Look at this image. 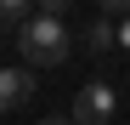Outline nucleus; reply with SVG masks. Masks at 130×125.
I'll return each instance as SVG.
<instances>
[{"label": "nucleus", "instance_id": "f257e3e1", "mask_svg": "<svg viewBox=\"0 0 130 125\" xmlns=\"http://www.w3.org/2000/svg\"><path fill=\"white\" fill-rule=\"evenodd\" d=\"M17 51L28 57V68H57L68 62V23L51 11H34L23 29H17Z\"/></svg>", "mask_w": 130, "mask_h": 125}, {"label": "nucleus", "instance_id": "f03ea898", "mask_svg": "<svg viewBox=\"0 0 130 125\" xmlns=\"http://www.w3.org/2000/svg\"><path fill=\"white\" fill-rule=\"evenodd\" d=\"M113 108H119V97H113V85H102V80H91V85H79V97H74V125H107L113 119Z\"/></svg>", "mask_w": 130, "mask_h": 125}, {"label": "nucleus", "instance_id": "7ed1b4c3", "mask_svg": "<svg viewBox=\"0 0 130 125\" xmlns=\"http://www.w3.org/2000/svg\"><path fill=\"white\" fill-rule=\"evenodd\" d=\"M23 102H34V74L28 68H0V114H17Z\"/></svg>", "mask_w": 130, "mask_h": 125}, {"label": "nucleus", "instance_id": "20e7f679", "mask_svg": "<svg viewBox=\"0 0 130 125\" xmlns=\"http://www.w3.org/2000/svg\"><path fill=\"white\" fill-rule=\"evenodd\" d=\"M113 40H119V29H113V23H107V11L96 17V23H91V29H85V46H91V51H107V46H113Z\"/></svg>", "mask_w": 130, "mask_h": 125}, {"label": "nucleus", "instance_id": "39448f33", "mask_svg": "<svg viewBox=\"0 0 130 125\" xmlns=\"http://www.w3.org/2000/svg\"><path fill=\"white\" fill-rule=\"evenodd\" d=\"M28 6H34V0H0V17H6V23H28V17H34Z\"/></svg>", "mask_w": 130, "mask_h": 125}, {"label": "nucleus", "instance_id": "423d86ee", "mask_svg": "<svg viewBox=\"0 0 130 125\" xmlns=\"http://www.w3.org/2000/svg\"><path fill=\"white\" fill-rule=\"evenodd\" d=\"M34 6H40V11H51V17H68V11H74V0H34Z\"/></svg>", "mask_w": 130, "mask_h": 125}, {"label": "nucleus", "instance_id": "0eeeda50", "mask_svg": "<svg viewBox=\"0 0 130 125\" xmlns=\"http://www.w3.org/2000/svg\"><path fill=\"white\" fill-rule=\"evenodd\" d=\"M102 11H107V17H124V11H130V0H102Z\"/></svg>", "mask_w": 130, "mask_h": 125}, {"label": "nucleus", "instance_id": "6e6552de", "mask_svg": "<svg viewBox=\"0 0 130 125\" xmlns=\"http://www.w3.org/2000/svg\"><path fill=\"white\" fill-rule=\"evenodd\" d=\"M119 46H124V51H130V11H124V17H119Z\"/></svg>", "mask_w": 130, "mask_h": 125}, {"label": "nucleus", "instance_id": "1a4fd4ad", "mask_svg": "<svg viewBox=\"0 0 130 125\" xmlns=\"http://www.w3.org/2000/svg\"><path fill=\"white\" fill-rule=\"evenodd\" d=\"M40 125H62V119H40ZM68 125H74V119H68Z\"/></svg>", "mask_w": 130, "mask_h": 125}, {"label": "nucleus", "instance_id": "9d476101", "mask_svg": "<svg viewBox=\"0 0 130 125\" xmlns=\"http://www.w3.org/2000/svg\"><path fill=\"white\" fill-rule=\"evenodd\" d=\"M0 29H6V17H0Z\"/></svg>", "mask_w": 130, "mask_h": 125}]
</instances>
